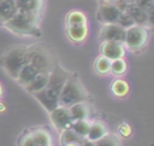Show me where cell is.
I'll return each mask as SVG.
<instances>
[{
  "instance_id": "cell-1",
  "label": "cell",
  "mask_w": 154,
  "mask_h": 146,
  "mask_svg": "<svg viewBox=\"0 0 154 146\" xmlns=\"http://www.w3.org/2000/svg\"><path fill=\"white\" fill-rule=\"evenodd\" d=\"M40 16L24 12V11H17L12 18H10L4 27L12 31L13 34L20 35V36H41V29L38 25Z\"/></svg>"
},
{
  "instance_id": "cell-2",
  "label": "cell",
  "mask_w": 154,
  "mask_h": 146,
  "mask_svg": "<svg viewBox=\"0 0 154 146\" xmlns=\"http://www.w3.org/2000/svg\"><path fill=\"white\" fill-rule=\"evenodd\" d=\"M88 101L89 103V93L78 76L71 74L63 86L59 94V105L71 106L76 103Z\"/></svg>"
},
{
  "instance_id": "cell-3",
  "label": "cell",
  "mask_w": 154,
  "mask_h": 146,
  "mask_svg": "<svg viewBox=\"0 0 154 146\" xmlns=\"http://www.w3.org/2000/svg\"><path fill=\"white\" fill-rule=\"evenodd\" d=\"M28 63L26 59V47L25 46H14L10 48L1 58L0 65L5 72L12 78H17L20 69Z\"/></svg>"
},
{
  "instance_id": "cell-4",
  "label": "cell",
  "mask_w": 154,
  "mask_h": 146,
  "mask_svg": "<svg viewBox=\"0 0 154 146\" xmlns=\"http://www.w3.org/2000/svg\"><path fill=\"white\" fill-rule=\"evenodd\" d=\"M26 59L28 63L34 65L40 72H51L57 65L52 52L38 43L26 47Z\"/></svg>"
},
{
  "instance_id": "cell-5",
  "label": "cell",
  "mask_w": 154,
  "mask_h": 146,
  "mask_svg": "<svg viewBox=\"0 0 154 146\" xmlns=\"http://www.w3.org/2000/svg\"><path fill=\"white\" fill-rule=\"evenodd\" d=\"M148 28L143 25H132L125 30L124 37V46L128 51L131 52H140L142 51L148 41Z\"/></svg>"
},
{
  "instance_id": "cell-6",
  "label": "cell",
  "mask_w": 154,
  "mask_h": 146,
  "mask_svg": "<svg viewBox=\"0 0 154 146\" xmlns=\"http://www.w3.org/2000/svg\"><path fill=\"white\" fill-rule=\"evenodd\" d=\"M120 10L116 4L111 2H103L100 1L97 10H96V19L101 24H112L117 23L119 16H120Z\"/></svg>"
},
{
  "instance_id": "cell-7",
  "label": "cell",
  "mask_w": 154,
  "mask_h": 146,
  "mask_svg": "<svg viewBox=\"0 0 154 146\" xmlns=\"http://www.w3.org/2000/svg\"><path fill=\"white\" fill-rule=\"evenodd\" d=\"M70 75H71V72L65 70L61 65L57 64L48 75V82H47L46 87L49 88L51 90L55 92L57 94H60V90Z\"/></svg>"
},
{
  "instance_id": "cell-8",
  "label": "cell",
  "mask_w": 154,
  "mask_h": 146,
  "mask_svg": "<svg viewBox=\"0 0 154 146\" xmlns=\"http://www.w3.org/2000/svg\"><path fill=\"white\" fill-rule=\"evenodd\" d=\"M49 118H51L52 124L59 132H61L64 129H67V128H71V124L73 122L72 118H71L69 107L63 106V105H59L53 111H51L49 112Z\"/></svg>"
},
{
  "instance_id": "cell-9",
  "label": "cell",
  "mask_w": 154,
  "mask_h": 146,
  "mask_svg": "<svg viewBox=\"0 0 154 146\" xmlns=\"http://www.w3.org/2000/svg\"><path fill=\"white\" fill-rule=\"evenodd\" d=\"M125 37V29L122 28L117 23L112 24H102L100 33H99V40L102 41H117V42H124Z\"/></svg>"
},
{
  "instance_id": "cell-10",
  "label": "cell",
  "mask_w": 154,
  "mask_h": 146,
  "mask_svg": "<svg viewBox=\"0 0 154 146\" xmlns=\"http://www.w3.org/2000/svg\"><path fill=\"white\" fill-rule=\"evenodd\" d=\"M126 48L123 42L117 41H102L100 43V54L109 60L124 58Z\"/></svg>"
},
{
  "instance_id": "cell-11",
  "label": "cell",
  "mask_w": 154,
  "mask_h": 146,
  "mask_svg": "<svg viewBox=\"0 0 154 146\" xmlns=\"http://www.w3.org/2000/svg\"><path fill=\"white\" fill-rule=\"evenodd\" d=\"M32 95L37 99V101L48 112L53 111L55 107L59 106V94H57L55 92L51 90L47 87H45L42 90H40V92H37V93H35Z\"/></svg>"
},
{
  "instance_id": "cell-12",
  "label": "cell",
  "mask_w": 154,
  "mask_h": 146,
  "mask_svg": "<svg viewBox=\"0 0 154 146\" xmlns=\"http://www.w3.org/2000/svg\"><path fill=\"white\" fill-rule=\"evenodd\" d=\"M66 36L73 43H82L88 36L89 29L87 24L83 25H66Z\"/></svg>"
},
{
  "instance_id": "cell-13",
  "label": "cell",
  "mask_w": 154,
  "mask_h": 146,
  "mask_svg": "<svg viewBox=\"0 0 154 146\" xmlns=\"http://www.w3.org/2000/svg\"><path fill=\"white\" fill-rule=\"evenodd\" d=\"M107 133H108V129H107V125L103 122H101V121H91L90 128H89V132H88L85 139L88 141L95 142V141L100 140L102 136H105Z\"/></svg>"
},
{
  "instance_id": "cell-14",
  "label": "cell",
  "mask_w": 154,
  "mask_h": 146,
  "mask_svg": "<svg viewBox=\"0 0 154 146\" xmlns=\"http://www.w3.org/2000/svg\"><path fill=\"white\" fill-rule=\"evenodd\" d=\"M69 111H70L72 121L87 119L89 118V115H90V106L88 101H81V103H76L69 106Z\"/></svg>"
},
{
  "instance_id": "cell-15",
  "label": "cell",
  "mask_w": 154,
  "mask_h": 146,
  "mask_svg": "<svg viewBox=\"0 0 154 146\" xmlns=\"http://www.w3.org/2000/svg\"><path fill=\"white\" fill-rule=\"evenodd\" d=\"M18 11L14 0H0V25L4 24L14 16Z\"/></svg>"
},
{
  "instance_id": "cell-16",
  "label": "cell",
  "mask_w": 154,
  "mask_h": 146,
  "mask_svg": "<svg viewBox=\"0 0 154 146\" xmlns=\"http://www.w3.org/2000/svg\"><path fill=\"white\" fill-rule=\"evenodd\" d=\"M38 72H40V71H38L34 65L26 63V64L20 69V71H19V74H18V76H17L16 80H17V82H18L20 86L25 87V86H28V84L34 80V77H35Z\"/></svg>"
},
{
  "instance_id": "cell-17",
  "label": "cell",
  "mask_w": 154,
  "mask_h": 146,
  "mask_svg": "<svg viewBox=\"0 0 154 146\" xmlns=\"http://www.w3.org/2000/svg\"><path fill=\"white\" fill-rule=\"evenodd\" d=\"M14 2L19 11H24V12L40 16L43 0H14Z\"/></svg>"
},
{
  "instance_id": "cell-18",
  "label": "cell",
  "mask_w": 154,
  "mask_h": 146,
  "mask_svg": "<svg viewBox=\"0 0 154 146\" xmlns=\"http://www.w3.org/2000/svg\"><path fill=\"white\" fill-rule=\"evenodd\" d=\"M48 75H49V72H38V74L34 77V80H32L28 86H25L24 88H25L26 92H29L30 94H35V93L42 90V89L47 86Z\"/></svg>"
},
{
  "instance_id": "cell-19",
  "label": "cell",
  "mask_w": 154,
  "mask_h": 146,
  "mask_svg": "<svg viewBox=\"0 0 154 146\" xmlns=\"http://www.w3.org/2000/svg\"><path fill=\"white\" fill-rule=\"evenodd\" d=\"M126 11L129 12V14L131 16V18L134 19L135 24L147 27L148 17H147V12H146L144 10H142L141 7H138L135 2H131V4H129V5H128Z\"/></svg>"
},
{
  "instance_id": "cell-20",
  "label": "cell",
  "mask_w": 154,
  "mask_h": 146,
  "mask_svg": "<svg viewBox=\"0 0 154 146\" xmlns=\"http://www.w3.org/2000/svg\"><path fill=\"white\" fill-rule=\"evenodd\" d=\"M30 135L36 146H51L52 145V136L48 130L43 128H36L30 132Z\"/></svg>"
},
{
  "instance_id": "cell-21",
  "label": "cell",
  "mask_w": 154,
  "mask_h": 146,
  "mask_svg": "<svg viewBox=\"0 0 154 146\" xmlns=\"http://www.w3.org/2000/svg\"><path fill=\"white\" fill-rule=\"evenodd\" d=\"M111 92L117 98H125L130 92V86L128 81L122 77H118L111 83Z\"/></svg>"
},
{
  "instance_id": "cell-22",
  "label": "cell",
  "mask_w": 154,
  "mask_h": 146,
  "mask_svg": "<svg viewBox=\"0 0 154 146\" xmlns=\"http://www.w3.org/2000/svg\"><path fill=\"white\" fill-rule=\"evenodd\" d=\"M84 140L85 139H83L79 135H77L71 128L61 130L60 135H59V142H60L61 146L67 145V144H83Z\"/></svg>"
},
{
  "instance_id": "cell-23",
  "label": "cell",
  "mask_w": 154,
  "mask_h": 146,
  "mask_svg": "<svg viewBox=\"0 0 154 146\" xmlns=\"http://www.w3.org/2000/svg\"><path fill=\"white\" fill-rule=\"evenodd\" d=\"M87 23H88V18H87L85 13H83L79 10H72L65 17L66 25H83Z\"/></svg>"
},
{
  "instance_id": "cell-24",
  "label": "cell",
  "mask_w": 154,
  "mask_h": 146,
  "mask_svg": "<svg viewBox=\"0 0 154 146\" xmlns=\"http://www.w3.org/2000/svg\"><path fill=\"white\" fill-rule=\"evenodd\" d=\"M94 70L97 75L100 76H106L111 72V60L107 59L103 56H99L95 60H94Z\"/></svg>"
},
{
  "instance_id": "cell-25",
  "label": "cell",
  "mask_w": 154,
  "mask_h": 146,
  "mask_svg": "<svg viewBox=\"0 0 154 146\" xmlns=\"http://www.w3.org/2000/svg\"><path fill=\"white\" fill-rule=\"evenodd\" d=\"M90 123H91V121L89 118H87V119H77V121H73L72 122L71 129L77 135H79L81 138L85 139L87 138V134L89 132V128H90Z\"/></svg>"
},
{
  "instance_id": "cell-26",
  "label": "cell",
  "mask_w": 154,
  "mask_h": 146,
  "mask_svg": "<svg viewBox=\"0 0 154 146\" xmlns=\"http://www.w3.org/2000/svg\"><path fill=\"white\" fill-rule=\"evenodd\" d=\"M94 145L95 146H122V141H120V138L117 134L108 132L100 140L95 141Z\"/></svg>"
},
{
  "instance_id": "cell-27",
  "label": "cell",
  "mask_w": 154,
  "mask_h": 146,
  "mask_svg": "<svg viewBox=\"0 0 154 146\" xmlns=\"http://www.w3.org/2000/svg\"><path fill=\"white\" fill-rule=\"evenodd\" d=\"M126 70H128V64L124 58L111 60V72L109 74L120 77L124 74H126Z\"/></svg>"
},
{
  "instance_id": "cell-28",
  "label": "cell",
  "mask_w": 154,
  "mask_h": 146,
  "mask_svg": "<svg viewBox=\"0 0 154 146\" xmlns=\"http://www.w3.org/2000/svg\"><path fill=\"white\" fill-rule=\"evenodd\" d=\"M117 24H119L122 28H124V29L126 30V29H129L130 27L135 25V22H134V19L131 18V16L129 14V12L125 10V11H122V12H120V16H119V18H118V21H117Z\"/></svg>"
},
{
  "instance_id": "cell-29",
  "label": "cell",
  "mask_w": 154,
  "mask_h": 146,
  "mask_svg": "<svg viewBox=\"0 0 154 146\" xmlns=\"http://www.w3.org/2000/svg\"><path fill=\"white\" fill-rule=\"evenodd\" d=\"M118 134L122 138H130L132 135V127L126 122H122L118 125Z\"/></svg>"
},
{
  "instance_id": "cell-30",
  "label": "cell",
  "mask_w": 154,
  "mask_h": 146,
  "mask_svg": "<svg viewBox=\"0 0 154 146\" xmlns=\"http://www.w3.org/2000/svg\"><path fill=\"white\" fill-rule=\"evenodd\" d=\"M135 4L146 12H148L152 7H154V2L152 0H135Z\"/></svg>"
},
{
  "instance_id": "cell-31",
  "label": "cell",
  "mask_w": 154,
  "mask_h": 146,
  "mask_svg": "<svg viewBox=\"0 0 154 146\" xmlns=\"http://www.w3.org/2000/svg\"><path fill=\"white\" fill-rule=\"evenodd\" d=\"M18 146H36V145H35L30 133H28V134H25L24 136L20 138V140L18 142Z\"/></svg>"
},
{
  "instance_id": "cell-32",
  "label": "cell",
  "mask_w": 154,
  "mask_h": 146,
  "mask_svg": "<svg viewBox=\"0 0 154 146\" xmlns=\"http://www.w3.org/2000/svg\"><path fill=\"white\" fill-rule=\"evenodd\" d=\"M147 17H148V21H147V28L154 30V7H152V8L147 12Z\"/></svg>"
},
{
  "instance_id": "cell-33",
  "label": "cell",
  "mask_w": 154,
  "mask_h": 146,
  "mask_svg": "<svg viewBox=\"0 0 154 146\" xmlns=\"http://www.w3.org/2000/svg\"><path fill=\"white\" fill-rule=\"evenodd\" d=\"M82 146H95V145H94V142H91V141H88V140L85 139V140L83 141Z\"/></svg>"
},
{
  "instance_id": "cell-34",
  "label": "cell",
  "mask_w": 154,
  "mask_h": 146,
  "mask_svg": "<svg viewBox=\"0 0 154 146\" xmlns=\"http://www.w3.org/2000/svg\"><path fill=\"white\" fill-rule=\"evenodd\" d=\"M5 110H6V105L2 104V103H0V112H4Z\"/></svg>"
},
{
  "instance_id": "cell-35",
  "label": "cell",
  "mask_w": 154,
  "mask_h": 146,
  "mask_svg": "<svg viewBox=\"0 0 154 146\" xmlns=\"http://www.w3.org/2000/svg\"><path fill=\"white\" fill-rule=\"evenodd\" d=\"M100 1H103V2H111V4H116L118 0H100Z\"/></svg>"
},
{
  "instance_id": "cell-36",
  "label": "cell",
  "mask_w": 154,
  "mask_h": 146,
  "mask_svg": "<svg viewBox=\"0 0 154 146\" xmlns=\"http://www.w3.org/2000/svg\"><path fill=\"white\" fill-rule=\"evenodd\" d=\"M64 146H82V144H67V145H64Z\"/></svg>"
},
{
  "instance_id": "cell-37",
  "label": "cell",
  "mask_w": 154,
  "mask_h": 146,
  "mask_svg": "<svg viewBox=\"0 0 154 146\" xmlns=\"http://www.w3.org/2000/svg\"><path fill=\"white\" fill-rule=\"evenodd\" d=\"M2 95V87H1V84H0V97Z\"/></svg>"
},
{
  "instance_id": "cell-38",
  "label": "cell",
  "mask_w": 154,
  "mask_h": 146,
  "mask_svg": "<svg viewBox=\"0 0 154 146\" xmlns=\"http://www.w3.org/2000/svg\"><path fill=\"white\" fill-rule=\"evenodd\" d=\"M126 2H129V4H131V2H135V0H125Z\"/></svg>"
},
{
  "instance_id": "cell-39",
  "label": "cell",
  "mask_w": 154,
  "mask_h": 146,
  "mask_svg": "<svg viewBox=\"0 0 154 146\" xmlns=\"http://www.w3.org/2000/svg\"><path fill=\"white\" fill-rule=\"evenodd\" d=\"M152 1H153V2H154V0H152Z\"/></svg>"
},
{
  "instance_id": "cell-40",
  "label": "cell",
  "mask_w": 154,
  "mask_h": 146,
  "mask_svg": "<svg viewBox=\"0 0 154 146\" xmlns=\"http://www.w3.org/2000/svg\"><path fill=\"white\" fill-rule=\"evenodd\" d=\"M51 146H52V145H51Z\"/></svg>"
}]
</instances>
